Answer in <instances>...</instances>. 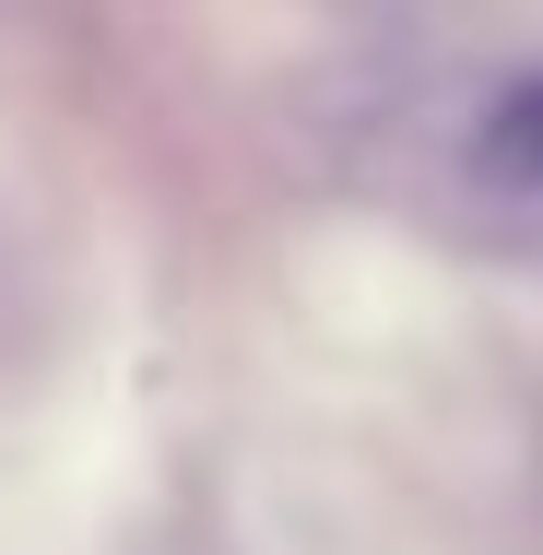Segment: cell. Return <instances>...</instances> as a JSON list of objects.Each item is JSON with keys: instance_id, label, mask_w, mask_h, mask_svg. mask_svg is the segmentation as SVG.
I'll return each instance as SVG.
<instances>
[{"instance_id": "1", "label": "cell", "mask_w": 543, "mask_h": 555, "mask_svg": "<svg viewBox=\"0 0 543 555\" xmlns=\"http://www.w3.org/2000/svg\"><path fill=\"white\" fill-rule=\"evenodd\" d=\"M473 190L496 202V214L543 224V72H520V83H496L484 95V118H473Z\"/></svg>"}]
</instances>
